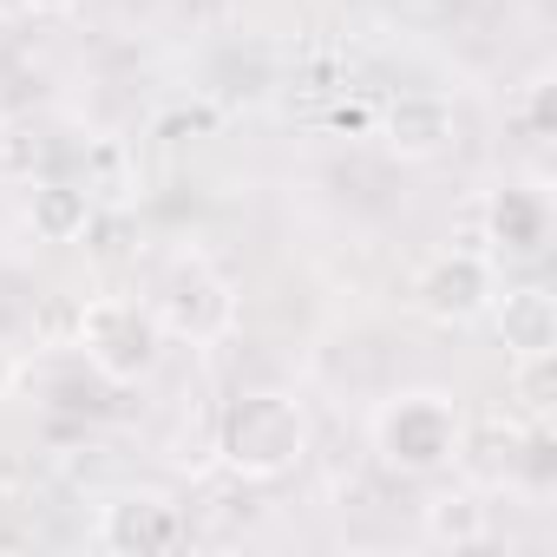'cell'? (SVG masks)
I'll list each match as a JSON object with an SVG mask.
<instances>
[{
    "instance_id": "6da1fadb",
    "label": "cell",
    "mask_w": 557,
    "mask_h": 557,
    "mask_svg": "<svg viewBox=\"0 0 557 557\" xmlns=\"http://www.w3.org/2000/svg\"><path fill=\"white\" fill-rule=\"evenodd\" d=\"M309 413L302 400L289 394H236L216 420V453L236 479L249 485H275V479H289L302 459H309Z\"/></svg>"
},
{
    "instance_id": "ba28073f",
    "label": "cell",
    "mask_w": 557,
    "mask_h": 557,
    "mask_svg": "<svg viewBox=\"0 0 557 557\" xmlns=\"http://www.w3.org/2000/svg\"><path fill=\"white\" fill-rule=\"evenodd\" d=\"M485 236L498 243V256H544L550 243V197L531 184H505L485 203Z\"/></svg>"
},
{
    "instance_id": "2e32d148",
    "label": "cell",
    "mask_w": 557,
    "mask_h": 557,
    "mask_svg": "<svg viewBox=\"0 0 557 557\" xmlns=\"http://www.w3.org/2000/svg\"><path fill=\"white\" fill-rule=\"evenodd\" d=\"M14 381H21V361H14V348H8V342H0V400L14 394Z\"/></svg>"
},
{
    "instance_id": "7a4b0ae2",
    "label": "cell",
    "mask_w": 557,
    "mask_h": 557,
    "mask_svg": "<svg viewBox=\"0 0 557 557\" xmlns=\"http://www.w3.org/2000/svg\"><path fill=\"white\" fill-rule=\"evenodd\" d=\"M374 453L387 472L400 479H433L446 472L459 453H466V413L453 394H433V387H413V394H394L381 413H374Z\"/></svg>"
},
{
    "instance_id": "7c38bea8",
    "label": "cell",
    "mask_w": 557,
    "mask_h": 557,
    "mask_svg": "<svg viewBox=\"0 0 557 557\" xmlns=\"http://www.w3.org/2000/svg\"><path fill=\"white\" fill-rule=\"evenodd\" d=\"M47 132L34 119H0V184H34V171L47 164Z\"/></svg>"
},
{
    "instance_id": "4fadbf2b",
    "label": "cell",
    "mask_w": 557,
    "mask_h": 557,
    "mask_svg": "<svg viewBox=\"0 0 557 557\" xmlns=\"http://www.w3.org/2000/svg\"><path fill=\"white\" fill-rule=\"evenodd\" d=\"M511 387H518L524 413L544 420V413H550V394H557V355H524V361L511 368Z\"/></svg>"
},
{
    "instance_id": "52a82bcc",
    "label": "cell",
    "mask_w": 557,
    "mask_h": 557,
    "mask_svg": "<svg viewBox=\"0 0 557 557\" xmlns=\"http://www.w3.org/2000/svg\"><path fill=\"white\" fill-rule=\"evenodd\" d=\"M492 329H498V342H505L511 361H524V355H557V302H550V289L518 283V289L492 296Z\"/></svg>"
},
{
    "instance_id": "e0dca14e",
    "label": "cell",
    "mask_w": 557,
    "mask_h": 557,
    "mask_svg": "<svg viewBox=\"0 0 557 557\" xmlns=\"http://www.w3.org/2000/svg\"><path fill=\"white\" fill-rule=\"evenodd\" d=\"M27 8H34V14H73L79 0H27Z\"/></svg>"
},
{
    "instance_id": "3957f363",
    "label": "cell",
    "mask_w": 557,
    "mask_h": 557,
    "mask_svg": "<svg viewBox=\"0 0 557 557\" xmlns=\"http://www.w3.org/2000/svg\"><path fill=\"white\" fill-rule=\"evenodd\" d=\"M86 368L106 381V387H132L158 368L164 355V329L151 315V302H125V296H99L79 309V329H73Z\"/></svg>"
},
{
    "instance_id": "8992f818",
    "label": "cell",
    "mask_w": 557,
    "mask_h": 557,
    "mask_svg": "<svg viewBox=\"0 0 557 557\" xmlns=\"http://www.w3.org/2000/svg\"><path fill=\"white\" fill-rule=\"evenodd\" d=\"M99 544L119 557H164L184 544V511L158 492H125L99 511Z\"/></svg>"
},
{
    "instance_id": "9a60e30c",
    "label": "cell",
    "mask_w": 557,
    "mask_h": 557,
    "mask_svg": "<svg viewBox=\"0 0 557 557\" xmlns=\"http://www.w3.org/2000/svg\"><path fill=\"white\" fill-rule=\"evenodd\" d=\"M518 466H524V479H531V485H550V479H557V466H550V433H544V420H537V433L524 440V459H518Z\"/></svg>"
},
{
    "instance_id": "30bf717a",
    "label": "cell",
    "mask_w": 557,
    "mask_h": 557,
    "mask_svg": "<svg viewBox=\"0 0 557 557\" xmlns=\"http://www.w3.org/2000/svg\"><path fill=\"white\" fill-rule=\"evenodd\" d=\"M27 223L40 243H79L92 230V190L66 184V177H40L27 190Z\"/></svg>"
},
{
    "instance_id": "277c9868",
    "label": "cell",
    "mask_w": 557,
    "mask_h": 557,
    "mask_svg": "<svg viewBox=\"0 0 557 557\" xmlns=\"http://www.w3.org/2000/svg\"><path fill=\"white\" fill-rule=\"evenodd\" d=\"M151 315H158L164 342L171 335L177 342H216L230 329V315H236V296H230V283L210 262H177V269H164V283L151 289Z\"/></svg>"
},
{
    "instance_id": "9c48e42d",
    "label": "cell",
    "mask_w": 557,
    "mask_h": 557,
    "mask_svg": "<svg viewBox=\"0 0 557 557\" xmlns=\"http://www.w3.org/2000/svg\"><path fill=\"white\" fill-rule=\"evenodd\" d=\"M381 138H387V151H394V158H407V164H426V158H440V151L453 145V106H446V99H426V92H413V99L387 106V119H381Z\"/></svg>"
},
{
    "instance_id": "5b68a950",
    "label": "cell",
    "mask_w": 557,
    "mask_h": 557,
    "mask_svg": "<svg viewBox=\"0 0 557 557\" xmlns=\"http://www.w3.org/2000/svg\"><path fill=\"white\" fill-rule=\"evenodd\" d=\"M498 283H492V262L479 249H446L420 269V283H413V309L433 322V329H466L492 309Z\"/></svg>"
},
{
    "instance_id": "8fae6325",
    "label": "cell",
    "mask_w": 557,
    "mask_h": 557,
    "mask_svg": "<svg viewBox=\"0 0 557 557\" xmlns=\"http://www.w3.org/2000/svg\"><path fill=\"white\" fill-rule=\"evenodd\" d=\"M420 524H426V537H433V544H453V550H472V544H485V537H492L485 505H479L472 492H440V498L420 511Z\"/></svg>"
},
{
    "instance_id": "5bb4252c",
    "label": "cell",
    "mask_w": 557,
    "mask_h": 557,
    "mask_svg": "<svg viewBox=\"0 0 557 557\" xmlns=\"http://www.w3.org/2000/svg\"><path fill=\"white\" fill-rule=\"evenodd\" d=\"M518 119H524V138H531V145H544V138L557 132V106H550V79H531V86H524V106H518Z\"/></svg>"
}]
</instances>
